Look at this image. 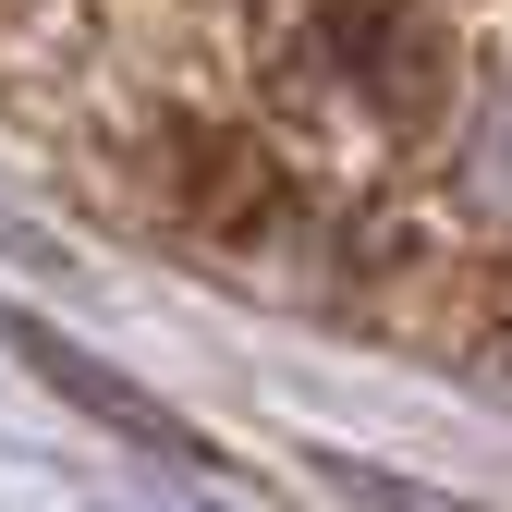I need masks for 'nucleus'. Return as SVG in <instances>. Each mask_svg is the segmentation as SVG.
<instances>
[{"label":"nucleus","instance_id":"obj_1","mask_svg":"<svg viewBox=\"0 0 512 512\" xmlns=\"http://www.w3.org/2000/svg\"><path fill=\"white\" fill-rule=\"evenodd\" d=\"M464 183H476V208H500V220H512V74H500V86H488V110H476Z\"/></svg>","mask_w":512,"mask_h":512}]
</instances>
